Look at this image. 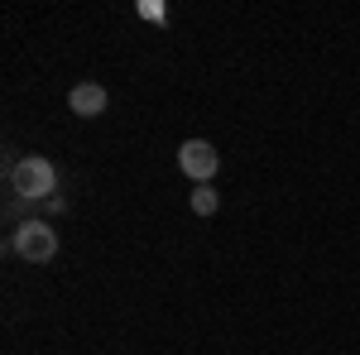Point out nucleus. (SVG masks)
Segmentation results:
<instances>
[{"mask_svg":"<svg viewBox=\"0 0 360 355\" xmlns=\"http://www.w3.org/2000/svg\"><path fill=\"white\" fill-rule=\"evenodd\" d=\"M10 250H15L20 259H29V264H49L58 254V231L49 221H25V226H15Z\"/></svg>","mask_w":360,"mask_h":355,"instance_id":"2","label":"nucleus"},{"mask_svg":"<svg viewBox=\"0 0 360 355\" xmlns=\"http://www.w3.org/2000/svg\"><path fill=\"white\" fill-rule=\"evenodd\" d=\"M106 106H111V91H106L101 82H77L72 91H68V110H72V115H82V120L106 115Z\"/></svg>","mask_w":360,"mask_h":355,"instance_id":"4","label":"nucleus"},{"mask_svg":"<svg viewBox=\"0 0 360 355\" xmlns=\"http://www.w3.org/2000/svg\"><path fill=\"white\" fill-rule=\"evenodd\" d=\"M10 188H15V197H25V202H44V197L58 192V168L49 159H39V154H29L20 164H10Z\"/></svg>","mask_w":360,"mask_h":355,"instance_id":"1","label":"nucleus"},{"mask_svg":"<svg viewBox=\"0 0 360 355\" xmlns=\"http://www.w3.org/2000/svg\"><path fill=\"white\" fill-rule=\"evenodd\" d=\"M135 10H139V20H149V25H164V20H168V10L159 5V0H139Z\"/></svg>","mask_w":360,"mask_h":355,"instance_id":"6","label":"nucleus"},{"mask_svg":"<svg viewBox=\"0 0 360 355\" xmlns=\"http://www.w3.org/2000/svg\"><path fill=\"white\" fill-rule=\"evenodd\" d=\"M217 207H221V197H217V188H212V183L193 188V212H197V217H217Z\"/></svg>","mask_w":360,"mask_h":355,"instance_id":"5","label":"nucleus"},{"mask_svg":"<svg viewBox=\"0 0 360 355\" xmlns=\"http://www.w3.org/2000/svg\"><path fill=\"white\" fill-rule=\"evenodd\" d=\"M178 168H183V178H193L197 188H202V183L217 178L221 154H217V144H207V139H183V144H178Z\"/></svg>","mask_w":360,"mask_h":355,"instance_id":"3","label":"nucleus"}]
</instances>
